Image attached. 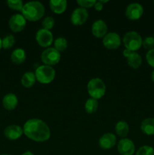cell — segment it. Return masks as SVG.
<instances>
[{
  "label": "cell",
  "instance_id": "cell-9",
  "mask_svg": "<svg viewBox=\"0 0 154 155\" xmlns=\"http://www.w3.org/2000/svg\"><path fill=\"white\" fill-rule=\"evenodd\" d=\"M143 14V8L139 3H131L125 10V16L131 21L140 19Z\"/></svg>",
  "mask_w": 154,
  "mask_h": 155
},
{
  "label": "cell",
  "instance_id": "cell-15",
  "mask_svg": "<svg viewBox=\"0 0 154 155\" xmlns=\"http://www.w3.org/2000/svg\"><path fill=\"white\" fill-rule=\"evenodd\" d=\"M107 25L103 20H98L92 24V34L97 38H104L107 34Z\"/></svg>",
  "mask_w": 154,
  "mask_h": 155
},
{
  "label": "cell",
  "instance_id": "cell-34",
  "mask_svg": "<svg viewBox=\"0 0 154 155\" xmlns=\"http://www.w3.org/2000/svg\"><path fill=\"white\" fill-rule=\"evenodd\" d=\"M21 155H35V154H33V153H32L31 151H26V152H24V154H22Z\"/></svg>",
  "mask_w": 154,
  "mask_h": 155
},
{
  "label": "cell",
  "instance_id": "cell-38",
  "mask_svg": "<svg viewBox=\"0 0 154 155\" xmlns=\"http://www.w3.org/2000/svg\"><path fill=\"white\" fill-rule=\"evenodd\" d=\"M153 38H154V34H153Z\"/></svg>",
  "mask_w": 154,
  "mask_h": 155
},
{
  "label": "cell",
  "instance_id": "cell-5",
  "mask_svg": "<svg viewBox=\"0 0 154 155\" xmlns=\"http://www.w3.org/2000/svg\"><path fill=\"white\" fill-rule=\"evenodd\" d=\"M36 80L42 84L51 83L55 77V71L54 68L48 65H41L38 67L35 72Z\"/></svg>",
  "mask_w": 154,
  "mask_h": 155
},
{
  "label": "cell",
  "instance_id": "cell-37",
  "mask_svg": "<svg viewBox=\"0 0 154 155\" xmlns=\"http://www.w3.org/2000/svg\"><path fill=\"white\" fill-rule=\"evenodd\" d=\"M1 155H11V154H1Z\"/></svg>",
  "mask_w": 154,
  "mask_h": 155
},
{
  "label": "cell",
  "instance_id": "cell-8",
  "mask_svg": "<svg viewBox=\"0 0 154 155\" xmlns=\"http://www.w3.org/2000/svg\"><path fill=\"white\" fill-rule=\"evenodd\" d=\"M36 40L40 46L46 48L50 46L53 42V34L50 30L40 29L36 34Z\"/></svg>",
  "mask_w": 154,
  "mask_h": 155
},
{
  "label": "cell",
  "instance_id": "cell-29",
  "mask_svg": "<svg viewBox=\"0 0 154 155\" xmlns=\"http://www.w3.org/2000/svg\"><path fill=\"white\" fill-rule=\"evenodd\" d=\"M142 45L144 47V48L149 50L154 48V38L153 36H147L143 40Z\"/></svg>",
  "mask_w": 154,
  "mask_h": 155
},
{
  "label": "cell",
  "instance_id": "cell-1",
  "mask_svg": "<svg viewBox=\"0 0 154 155\" xmlns=\"http://www.w3.org/2000/svg\"><path fill=\"white\" fill-rule=\"evenodd\" d=\"M24 134L36 142H44L48 141L51 136V131L43 120L37 118L30 119L24 124Z\"/></svg>",
  "mask_w": 154,
  "mask_h": 155
},
{
  "label": "cell",
  "instance_id": "cell-4",
  "mask_svg": "<svg viewBox=\"0 0 154 155\" xmlns=\"http://www.w3.org/2000/svg\"><path fill=\"white\" fill-rule=\"evenodd\" d=\"M122 42L126 49L135 52L142 46L143 39L138 33L135 31H131L125 33Z\"/></svg>",
  "mask_w": 154,
  "mask_h": 155
},
{
  "label": "cell",
  "instance_id": "cell-31",
  "mask_svg": "<svg viewBox=\"0 0 154 155\" xmlns=\"http://www.w3.org/2000/svg\"><path fill=\"white\" fill-rule=\"evenodd\" d=\"M146 60L148 64L154 68V48L147 51L146 54Z\"/></svg>",
  "mask_w": 154,
  "mask_h": 155
},
{
  "label": "cell",
  "instance_id": "cell-24",
  "mask_svg": "<svg viewBox=\"0 0 154 155\" xmlns=\"http://www.w3.org/2000/svg\"><path fill=\"white\" fill-rule=\"evenodd\" d=\"M68 45L67 40L63 37H59L55 39L54 42V48L59 52L63 51L66 49Z\"/></svg>",
  "mask_w": 154,
  "mask_h": 155
},
{
  "label": "cell",
  "instance_id": "cell-33",
  "mask_svg": "<svg viewBox=\"0 0 154 155\" xmlns=\"http://www.w3.org/2000/svg\"><path fill=\"white\" fill-rule=\"evenodd\" d=\"M132 52L133 51H129V50H128L125 48V49L123 51V56L125 58H128V56H129Z\"/></svg>",
  "mask_w": 154,
  "mask_h": 155
},
{
  "label": "cell",
  "instance_id": "cell-12",
  "mask_svg": "<svg viewBox=\"0 0 154 155\" xmlns=\"http://www.w3.org/2000/svg\"><path fill=\"white\" fill-rule=\"evenodd\" d=\"M103 44L108 49H117L121 45L120 36L116 33H107L103 38Z\"/></svg>",
  "mask_w": 154,
  "mask_h": 155
},
{
  "label": "cell",
  "instance_id": "cell-6",
  "mask_svg": "<svg viewBox=\"0 0 154 155\" xmlns=\"http://www.w3.org/2000/svg\"><path fill=\"white\" fill-rule=\"evenodd\" d=\"M41 60L45 65L51 67L59 63L60 60V54L54 48H48L42 51Z\"/></svg>",
  "mask_w": 154,
  "mask_h": 155
},
{
  "label": "cell",
  "instance_id": "cell-17",
  "mask_svg": "<svg viewBox=\"0 0 154 155\" xmlns=\"http://www.w3.org/2000/svg\"><path fill=\"white\" fill-rule=\"evenodd\" d=\"M51 10L57 15H61L66 11L67 2L65 0H51L49 2Z\"/></svg>",
  "mask_w": 154,
  "mask_h": 155
},
{
  "label": "cell",
  "instance_id": "cell-11",
  "mask_svg": "<svg viewBox=\"0 0 154 155\" xmlns=\"http://www.w3.org/2000/svg\"><path fill=\"white\" fill-rule=\"evenodd\" d=\"M88 18V12L82 8H75L71 15V22L75 26H81L85 23Z\"/></svg>",
  "mask_w": 154,
  "mask_h": 155
},
{
  "label": "cell",
  "instance_id": "cell-25",
  "mask_svg": "<svg viewBox=\"0 0 154 155\" xmlns=\"http://www.w3.org/2000/svg\"><path fill=\"white\" fill-rule=\"evenodd\" d=\"M15 43V38L13 35H7L5 36L2 41V48L4 49H9V48H12Z\"/></svg>",
  "mask_w": 154,
  "mask_h": 155
},
{
  "label": "cell",
  "instance_id": "cell-18",
  "mask_svg": "<svg viewBox=\"0 0 154 155\" xmlns=\"http://www.w3.org/2000/svg\"><path fill=\"white\" fill-rule=\"evenodd\" d=\"M27 58L26 52L23 48H18L14 50L11 54V60L15 64H21Z\"/></svg>",
  "mask_w": 154,
  "mask_h": 155
},
{
  "label": "cell",
  "instance_id": "cell-14",
  "mask_svg": "<svg viewBox=\"0 0 154 155\" xmlns=\"http://www.w3.org/2000/svg\"><path fill=\"white\" fill-rule=\"evenodd\" d=\"M116 143V137L113 133H108L103 135L99 139L100 148L104 150H109L115 146Z\"/></svg>",
  "mask_w": 154,
  "mask_h": 155
},
{
  "label": "cell",
  "instance_id": "cell-3",
  "mask_svg": "<svg viewBox=\"0 0 154 155\" xmlns=\"http://www.w3.org/2000/svg\"><path fill=\"white\" fill-rule=\"evenodd\" d=\"M88 92L91 98L98 100L106 93V85L101 79L93 78L88 83Z\"/></svg>",
  "mask_w": 154,
  "mask_h": 155
},
{
  "label": "cell",
  "instance_id": "cell-32",
  "mask_svg": "<svg viewBox=\"0 0 154 155\" xmlns=\"http://www.w3.org/2000/svg\"><path fill=\"white\" fill-rule=\"evenodd\" d=\"M94 8H95V10L98 11V12L102 11L103 10V4L100 1H96L95 5H94Z\"/></svg>",
  "mask_w": 154,
  "mask_h": 155
},
{
  "label": "cell",
  "instance_id": "cell-2",
  "mask_svg": "<svg viewBox=\"0 0 154 155\" xmlns=\"http://www.w3.org/2000/svg\"><path fill=\"white\" fill-rule=\"evenodd\" d=\"M45 7L41 2L37 1L29 2L23 7L22 15L29 21H37L45 15Z\"/></svg>",
  "mask_w": 154,
  "mask_h": 155
},
{
  "label": "cell",
  "instance_id": "cell-21",
  "mask_svg": "<svg viewBox=\"0 0 154 155\" xmlns=\"http://www.w3.org/2000/svg\"><path fill=\"white\" fill-rule=\"evenodd\" d=\"M128 65L133 69H137L142 64V58L138 53L132 52L127 58Z\"/></svg>",
  "mask_w": 154,
  "mask_h": 155
},
{
  "label": "cell",
  "instance_id": "cell-23",
  "mask_svg": "<svg viewBox=\"0 0 154 155\" xmlns=\"http://www.w3.org/2000/svg\"><path fill=\"white\" fill-rule=\"evenodd\" d=\"M98 106H99V104H98V100L94 99V98H89L86 101L85 104V110L87 114H91L97 111Z\"/></svg>",
  "mask_w": 154,
  "mask_h": 155
},
{
  "label": "cell",
  "instance_id": "cell-35",
  "mask_svg": "<svg viewBox=\"0 0 154 155\" xmlns=\"http://www.w3.org/2000/svg\"><path fill=\"white\" fill-rule=\"evenodd\" d=\"M151 79H152V81L154 82V71H152V74H151Z\"/></svg>",
  "mask_w": 154,
  "mask_h": 155
},
{
  "label": "cell",
  "instance_id": "cell-28",
  "mask_svg": "<svg viewBox=\"0 0 154 155\" xmlns=\"http://www.w3.org/2000/svg\"><path fill=\"white\" fill-rule=\"evenodd\" d=\"M54 24H55V21L52 17H46L45 19L42 21V27L43 29L47 30H50L54 27Z\"/></svg>",
  "mask_w": 154,
  "mask_h": 155
},
{
  "label": "cell",
  "instance_id": "cell-10",
  "mask_svg": "<svg viewBox=\"0 0 154 155\" xmlns=\"http://www.w3.org/2000/svg\"><path fill=\"white\" fill-rule=\"evenodd\" d=\"M117 150L121 155H133L135 151V145L131 139L124 138L118 142Z\"/></svg>",
  "mask_w": 154,
  "mask_h": 155
},
{
  "label": "cell",
  "instance_id": "cell-20",
  "mask_svg": "<svg viewBox=\"0 0 154 155\" xmlns=\"http://www.w3.org/2000/svg\"><path fill=\"white\" fill-rule=\"evenodd\" d=\"M36 76L32 71L24 73V75L21 77V84L25 88H30L36 83Z\"/></svg>",
  "mask_w": 154,
  "mask_h": 155
},
{
  "label": "cell",
  "instance_id": "cell-22",
  "mask_svg": "<svg viewBox=\"0 0 154 155\" xmlns=\"http://www.w3.org/2000/svg\"><path fill=\"white\" fill-rule=\"evenodd\" d=\"M115 131H116V134H117L118 136L124 139V138L128 135V132H129V127H128V124L124 120L119 121V122L116 124Z\"/></svg>",
  "mask_w": 154,
  "mask_h": 155
},
{
  "label": "cell",
  "instance_id": "cell-30",
  "mask_svg": "<svg viewBox=\"0 0 154 155\" xmlns=\"http://www.w3.org/2000/svg\"><path fill=\"white\" fill-rule=\"evenodd\" d=\"M77 4L79 5L82 8H88L94 7L96 1L95 0H78L76 2Z\"/></svg>",
  "mask_w": 154,
  "mask_h": 155
},
{
  "label": "cell",
  "instance_id": "cell-16",
  "mask_svg": "<svg viewBox=\"0 0 154 155\" xmlns=\"http://www.w3.org/2000/svg\"><path fill=\"white\" fill-rule=\"evenodd\" d=\"M18 104V99L16 95L8 93L5 95L2 98V105L7 110H13Z\"/></svg>",
  "mask_w": 154,
  "mask_h": 155
},
{
  "label": "cell",
  "instance_id": "cell-19",
  "mask_svg": "<svg viewBox=\"0 0 154 155\" xmlns=\"http://www.w3.org/2000/svg\"><path fill=\"white\" fill-rule=\"evenodd\" d=\"M142 133L147 136L154 135V118H146L140 124Z\"/></svg>",
  "mask_w": 154,
  "mask_h": 155
},
{
  "label": "cell",
  "instance_id": "cell-36",
  "mask_svg": "<svg viewBox=\"0 0 154 155\" xmlns=\"http://www.w3.org/2000/svg\"><path fill=\"white\" fill-rule=\"evenodd\" d=\"M2 39L0 38V49H1L2 48Z\"/></svg>",
  "mask_w": 154,
  "mask_h": 155
},
{
  "label": "cell",
  "instance_id": "cell-27",
  "mask_svg": "<svg viewBox=\"0 0 154 155\" xmlns=\"http://www.w3.org/2000/svg\"><path fill=\"white\" fill-rule=\"evenodd\" d=\"M136 155H154V149L149 145H143L137 150Z\"/></svg>",
  "mask_w": 154,
  "mask_h": 155
},
{
  "label": "cell",
  "instance_id": "cell-7",
  "mask_svg": "<svg viewBox=\"0 0 154 155\" xmlns=\"http://www.w3.org/2000/svg\"><path fill=\"white\" fill-rule=\"evenodd\" d=\"M27 20L21 14H15L11 17L8 21V25L14 33L21 32L26 27Z\"/></svg>",
  "mask_w": 154,
  "mask_h": 155
},
{
  "label": "cell",
  "instance_id": "cell-13",
  "mask_svg": "<svg viewBox=\"0 0 154 155\" xmlns=\"http://www.w3.org/2000/svg\"><path fill=\"white\" fill-rule=\"evenodd\" d=\"M24 134V130L20 126L9 125L5 129L4 136L8 140H18Z\"/></svg>",
  "mask_w": 154,
  "mask_h": 155
},
{
  "label": "cell",
  "instance_id": "cell-26",
  "mask_svg": "<svg viewBox=\"0 0 154 155\" xmlns=\"http://www.w3.org/2000/svg\"><path fill=\"white\" fill-rule=\"evenodd\" d=\"M7 5L11 9L14 11H22L24 7V3L21 0H8Z\"/></svg>",
  "mask_w": 154,
  "mask_h": 155
}]
</instances>
